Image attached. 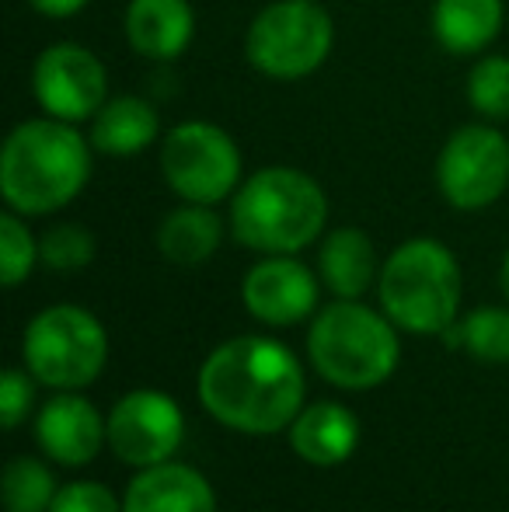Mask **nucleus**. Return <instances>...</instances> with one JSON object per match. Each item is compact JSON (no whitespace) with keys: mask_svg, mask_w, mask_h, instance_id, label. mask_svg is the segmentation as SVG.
<instances>
[{"mask_svg":"<svg viewBox=\"0 0 509 512\" xmlns=\"http://www.w3.org/2000/svg\"><path fill=\"white\" fill-rule=\"evenodd\" d=\"M199 401L227 429L272 436L293 425L304 408V370L286 345L241 335L206 356Z\"/></svg>","mask_w":509,"mask_h":512,"instance_id":"obj_1","label":"nucleus"},{"mask_svg":"<svg viewBox=\"0 0 509 512\" xmlns=\"http://www.w3.org/2000/svg\"><path fill=\"white\" fill-rule=\"evenodd\" d=\"M91 178V147L63 119H28L0 150V196L14 213L46 216L81 196Z\"/></svg>","mask_w":509,"mask_h":512,"instance_id":"obj_2","label":"nucleus"},{"mask_svg":"<svg viewBox=\"0 0 509 512\" xmlns=\"http://www.w3.org/2000/svg\"><path fill=\"white\" fill-rule=\"evenodd\" d=\"M328 220V199L311 175L297 168H262L238 185L231 199V230L262 255H297Z\"/></svg>","mask_w":509,"mask_h":512,"instance_id":"obj_3","label":"nucleus"},{"mask_svg":"<svg viewBox=\"0 0 509 512\" xmlns=\"http://www.w3.org/2000/svg\"><path fill=\"white\" fill-rule=\"evenodd\" d=\"M384 314L412 335H443L461 307V265L433 237H415L391 251L377 276Z\"/></svg>","mask_w":509,"mask_h":512,"instance_id":"obj_4","label":"nucleus"},{"mask_svg":"<svg viewBox=\"0 0 509 512\" xmlns=\"http://www.w3.org/2000/svg\"><path fill=\"white\" fill-rule=\"evenodd\" d=\"M307 352L328 384L342 391H370L398 366V335L387 314L356 300H339L314 317Z\"/></svg>","mask_w":509,"mask_h":512,"instance_id":"obj_5","label":"nucleus"},{"mask_svg":"<svg viewBox=\"0 0 509 512\" xmlns=\"http://www.w3.org/2000/svg\"><path fill=\"white\" fill-rule=\"evenodd\" d=\"M21 356L39 384L77 391L98 380L109 359V335L91 310L56 304L35 314L21 338Z\"/></svg>","mask_w":509,"mask_h":512,"instance_id":"obj_6","label":"nucleus"},{"mask_svg":"<svg viewBox=\"0 0 509 512\" xmlns=\"http://www.w3.org/2000/svg\"><path fill=\"white\" fill-rule=\"evenodd\" d=\"M332 18L314 0H276L255 14L245 35L248 63L276 81H300L328 60Z\"/></svg>","mask_w":509,"mask_h":512,"instance_id":"obj_7","label":"nucleus"},{"mask_svg":"<svg viewBox=\"0 0 509 512\" xmlns=\"http://www.w3.org/2000/svg\"><path fill=\"white\" fill-rule=\"evenodd\" d=\"M161 175L185 203L217 206L241 185V150L213 122H182L161 140Z\"/></svg>","mask_w":509,"mask_h":512,"instance_id":"obj_8","label":"nucleus"},{"mask_svg":"<svg viewBox=\"0 0 509 512\" xmlns=\"http://www.w3.org/2000/svg\"><path fill=\"white\" fill-rule=\"evenodd\" d=\"M436 185L454 209H485L509 189V140L496 126H461L436 157Z\"/></svg>","mask_w":509,"mask_h":512,"instance_id":"obj_9","label":"nucleus"},{"mask_svg":"<svg viewBox=\"0 0 509 512\" xmlns=\"http://www.w3.org/2000/svg\"><path fill=\"white\" fill-rule=\"evenodd\" d=\"M32 91L42 112L77 126L84 119H95L98 108L109 102V74L91 49L77 42H56L35 60Z\"/></svg>","mask_w":509,"mask_h":512,"instance_id":"obj_10","label":"nucleus"},{"mask_svg":"<svg viewBox=\"0 0 509 512\" xmlns=\"http://www.w3.org/2000/svg\"><path fill=\"white\" fill-rule=\"evenodd\" d=\"M182 436V408L161 391L126 394L109 415V446L129 467H154L171 460L182 446Z\"/></svg>","mask_w":509,"mask_h":512,"instance_id":"obj_11","label":"nucleus"},{"mask_svg":"<svg viewBox=\"0 0 509 512\" xmlns=\"http://www.w3.org/2000/svg\"><path fill=\"white\" fill-rule=\"evenodd\" d=\"M241 300L248 314L276 328L300 324L318 304V279L307 265L290 255H269L248 269L241 283Z\"/></svg>","mask_w":509,"mask_h":512,"instance_id":"obj_12","label":"nucleus"},{"mask_svg":"<svg viewBox=\"0 0 509 512\" xmlns=\"http://www.w3.org/2000/svg\"><path fill=\"white\" fill-rule=\"evenodd\" d=\"M35 436L49 460L63 467H81L98 457L109 439V422H102L98 408L77 394H60L39 411Z\"/></svg>","mask_w":509,"mask_h":512,"instance_id":"obj_13","label":"nucleus"},{"mask_svg":"<svg viewBox=\"0 0 509 512\" xmlns=\"http://www.w3.org/2000/svg\"><path fill=\"white\" fill-rule=\"evenodd\" d=\"M123 512H217L210 481L185 464L140 467L126 488Z\"/></svg>","mask_w":509,"mask_h":512,"instance_id":"obj_14","label":"nucleus"},{"mask_svg":"<svg viewBox=\"0 0 509 512\" xmlns=\"http://www.w3.org/2000/svg\"><path fill=\"white\" fill-rule=\"evenodd\" d=\"M196 14L189 0H129L126 39L147 60H175L189 49Z\"/></svg>","mask_w":509,"mask_h":512,"instance_id":"obj_15","label":"nucleus"},{"mask_svg":"<svg viewBox=\"0 0 509 512\" xmlns=\"http://www.w3.org/2000/svg\"><path fill=\"white\" fill-rule=\"evenodd\" d=\"M360 443V422L349 408L335 401H318L311 408H300L290 425V446L300 460L314 467H335L353 457Z\"/></svg>","mask_w":509,"mask_h":512,"instance_id":"obj_16","label":"nucleus"},{"mask_svg":"<svg viewBox=\"0 0 509 512\" xmlns=\"http://www.w3.org/2000/svg\"><path fill=\"white\" fill-rule=\"evenodd\" d=\"M161 136V119L157 108L136 95L109 98L91 119V147L112 157H133L157 143Z\"/></svg>","mask_w":509,"mask_h":512,"instance_id":"obj_17","label":"nucleus"},{"mask_svg":"<svg viewBox=\"0 0 509 512\" xmlns=\"http://www.w3.org/2000/svg\"><path fill=\"white\" fill-rule=\"evenodd\" d=\"M506 18L503 0H436L433 35L447 53H482Z\"/></svg>","mask_w":509,"mask_h":512,"instance_id":"obj_18","label":"nucleus"},{"mask_svg":"<svg viewBox=\"0 0 509 512\" xmlns=\"http://www.w3.org/2000/svg\"><path fill=\"white\" fill-rule=\"evenodd\" d=\"M321 283L335 293L339 300H356L367 293V286L377 276V255L374 244L363 230L339 227L325 237L318 255Z\"/></svg>","mask_w":509,"mask_h":512,"instance_id":"obj_19","label":"nucleus"},{"mask_svg":"<svg viewBox=\"0 0 509 512\" xmlns=\"http://www.w3.org/2000/svg\"><path fill=\"white\" fill-rule=\"evenodd\" d=\"M224 237V223L213 206L185 203L171 209L157 227V251L175 265H203Z\"/></svg>","mask_w":509,"mask_h":512,"instance_id":"obj_20","label":"nucleus"},{"mask_svg":"<svg viewBox=\"0 0 509 512\" xmlns=\"http://www.w3.org/2000/svg\"><path fill=\"white\" fill-rule=\"evenodd\" d=\"M56 499L53 474L32 457H14L4 471V506L7 512H49Z\"/></svg>","mask_w":509,"mask_h":512,"instance_id":"obj_21","label":"nucleus"},{"mask_svg":"<svg viewBox=\"0 0 509 512\" xmlns=\"http://www.w3.org/2000/svg\"><path fill=\"white\" fill-rule=\"evenodd\" d=\"M454 342H461L482 363H509V310L478 307L457 324Z\"/></svg>","mask_w":509,"mask_h":512,"instance_id":"obj_22","label":"nucleus"},{"mask_svg":"<svg viewBox=\"0 0 509 512\" xmlns=\"http://www.w3.org/2000/svg\"><path fill=\"white\" fill-rule=\"evenodd\" d=\"M468 102L485 119H509V56H485L471 67Z\"/></svg>","mask_w":509,"mask_h":512,"instance_id":"obj_23","label":"nucleus"},{"mask_svg":"<svg viewBox=\"0 0 509 512\" xmlns=\"http://www.w3.org/2000/svg\"><path fill=\"white\" fill-rule=\"evenodd\" d=\"M95 258V237L81 223H56L42 234L39 262L53 272H77Z\"/></svg>","mask_w":509,"mask_h":512,"instance_id":"obj_24","label":"nucleus"},{"mask_svg":"<svg viewBox=\"0 0 509 512\" xmlns=\"http://www.w3.org/2000/svg\"><path fill=\"white\" fill-rule=\"evenodd\" d=\"M35 262H39V241L11 209L0 216V279L4 286H18L21 279H28Z\"/></svg>","mask_w":509,"mask_h":512,"instance_id":"obj_25","label":"nucleus"},{"mask_svg":"<svg viewBox=\"0 0 509 512\" xmlns=\"http://www.w3.org/2000/svg\"><path fill=\"white\" fill-rule=\"evenodd\" d=\"M49 512H123L116 495L98 481H74V485L60 488Z\"/></svg>","mask_w":509,"mask_h":512,"instance_id":"obj_26","label":"nucleus"},{"mask_svg":"<svg viewBox=\"0 0 509 512\" xmlns=\"http://www.w3.org/2000/svg\"><path fill=\"white\" fill-rule=\"evenodd\" d=\"M28 408H32V384H28V373L21 370H7L4 380H0V422L7 429H18L28 418Z\"/></svg>","mask_w":509,"mask_h":512,"instance_id":"obj_27","label":"nucleus"},{"mask_svg":"<svg viewBox=\"0 0 509 512\" xmlns=\"http://www.w3.org/2000/svg\"><path fill=\"white\" fill-rule=\"evenodd\" d=\"M28 4L39 14H46V18H70V14L84 11L88 0H28Z\"/></svg>","mask_w":509,"mask_h":512,"instance_id":"obj_28","label":"nucleus"},{"mask_svg":"<svg viewBox=\"0 0 509 512\" xmlns=\"http://www.w3.org/2000/svg\"><path fill=\"white\" fill-rule=\"evenodd\" d=\"M503 290H506V297H509V251H506V262H503Z\"/></svg>","mask_w":509,"mask_h":512,"instance_id":"obj_29","label":"nucleus"}]
</instances>
